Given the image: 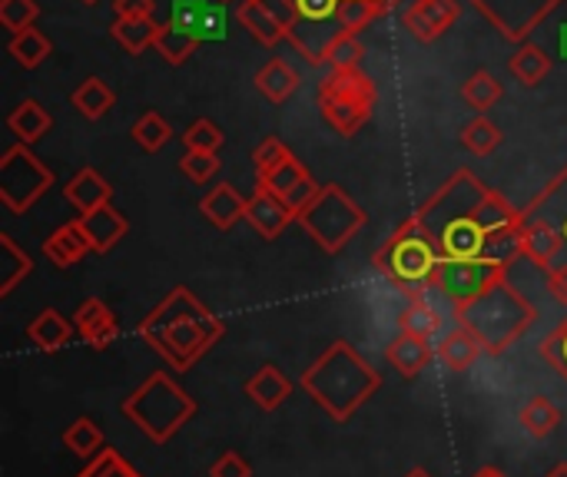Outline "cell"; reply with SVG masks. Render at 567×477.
I'll use <instances>...</instances> for the list:
<instances>
[{"mask_svg": "<svg viewBox=\"0 0 567 477\" xmlns=\"http://www.w3.org/2000/svg\"><path fill=\"white\" fill-rule=\"evenodd\" d=\"M83 3H96V0H83Z\"/></svg>", "mask_w": 567, "mask_h": 477, "instance_id": "6f0895ef", "label": "cell"}, {"mask_svg": "<svg viewBox=\"0 0 567 477\" xmlns=\"http://www.w3.org/2000/svg\"><path fill=\"white\" fill-rule=\"evenodd\" d=\"M528 219H542V222H551L558 232H561V239H565V249H567V169L535 199V206L525 212ZM558 269V266H555Z\"/></svg>", "mask_w": 567, "mask_h": 477, "instance_id": "484cf974", "label": "cell"}, {"mask_svg": "<svg viewBox=\"0 0 567 477\" xmlns=\"http://www.w3.org/2000/svg\"><path fill=\"white\" fill-rule=\"evenodd\" d=\"M226 143L223 129L213 123V120H196L186 133H183V146L189 153H219Z\"/></svg>", "mask_w": 567, "mask_h": 477, "instance_id": "60d3db41", "label": "cell"}, {"mask_svg": "<svg viewBox=\"0 0 567 477\" xmlns=\"http://www.w3.org/2000/svg\"><path fill=\"white\" fill-rule=\"evenodd\" d=\"M548 289H551V295L567 305V266H558V269H551V279H548Z\"/></svg>", "mask_w": 567, "mask_h": 477, "instance_id": "816d5d0a", "label": "cell"}, {"mask_svg": "<svg viewBox=\"0 0 567 477\" xmlns=\"http://www.w3.org/2000/svg\"><path fill=\"white\" fill-rule=\"evenodd\" d=\"M545 477H567V465H558V468H551Z\"/></svg>", "mask_w": 567, "mask_h": 477, "instance_id": "9f6ffc18", "label": "cell"}, {"mask_svg": "<svg viewBox=\"0 0 567 477\" xmlns=\"http://www.w3.org/2000/svg\"><path fill=\"white\" fill-rule=\"evenodd\" d=\"M289 156V149L276 139V136H269L266 143H259L256 146V153H252V163H256V176H262V173H269L279 159H286Z\"/></svg>", "mask_w": 567, "mask_h": 477, "instance_id": "681fc988", "label": "cell"}, {"mask_svg": "<svg viewBox=\"0 0 567 477\" xmlns=\"http://www.w3.org/2000/svg\"><path fill=\"white\" fill-rule=\"evenodd\" d=\"M292 7H296V27H299V20H309V23H326V20H339V7H342V0H292ZM292 27V30H296Z\"/></svg>", "mask_w": 567, "mask_h": 477, "instance_id": "bcb514c9", "label": "cell"}, {"mask_svg": "<svg viewBox=\"0 0 567 477\" xmlns=\"http://www.w3.org/2000/svg\"><path fill=\"white\" fill-rule=\"evenodd\" d=\"M7 126L17 133V139H20L23 146H33L37 139H43V133L53 126V120H50V113H47L37 100H23V103L7 116Z\"/></svg>", "mask_w": 567, "mask_h": 477, "instance_id": "4316f807", "label": "cell"}, {"mask_svg": "<svg viewBox=\"0 0 567 477\" xmlns=\"http://www.w3.org/2000/svg\"><path fill=\"white\" fill-rule=\"evenodd\" d=\"M385 3H392V0H385Z\"/></svg>", "mask_w": 567, "mask_h": 477, "instance_id": "680465c9", "label": "cell"}, {"mask_svg": "<svg viewBox=\"0 0 567 477\" xmlns=\"http://www.w3.org/2000/svg\"><path fill=\"white\" fill-rule=\"evenodd\" d=\"M558 56L567 60V23H561V30H558Z\"/></svg>", "mask_w": 567, "mask_h": 477, "instance_id": "f5cc1de1", "label": "cell"}, {"mask_svg": "<svg viewBox=\"0 0 567 477\" xmlns=\"http://www.w3.org/2000/svg\"><path fill=\"white\" fill-rule=\"evenodd\" d=\"M259 186L262 189H269V193H276L296 216L316 199V193L322 189V186H316V179L309 176V169L289 153L286 159H279L269 173H262L259 176Z\"/></svg>", "mask_w": 567, "mask_h": 477, "instance_id": "7c38bea8", "label": "cell"}, {"mask_svg": "<svg viewBox=\"0 0 567 477\" xmlns=\"http://www.w3.org/2000/svg\"><path fill=\"white\" fill-rule=\"evenodd\" d=\"M196 412H199L196 398L186 388H179L166 372L146 375L120 405V415L133 422L156 445L173 442L196 418Z\"/></svg>", "mask_w": 567, "mask_h": 477, "instance_id": "5b68a950", "label": "cell"}, {"mask_svg": "<svg viewBox=\"0 0 567 477\" xmlns=\"http://www.w3.org/2000/svg\"><path fill=\"white\" fill-rule=\"evenodd\" d=\"M256 86H259V93L266 96V100H272V103H282V100H289L292 96V90L299 86V73L286 63V60H269L259 73H256Z\"/></svg>", "mask_w": 567, "mask_h": 477, "instance_id": "f546056e", "label": "cell"}, {"mask_svg": "<svg viewBox=\"0 0 567 477\" xmlns=\"http://www.w3.org/2000/svg\"><path fill=\"white\" fill-rule=\"evenodd\" d=\"M359 56H362V43L355 33H342L332 40V46L326 50V60L336 66V70H355L359 66Z\"/></svg>", "mask_w": 567, "mask_h": 477, "instance_id": "7bdbcfd3", "label": "cell"}, {"mask_svg": "<svg viewBox=\"0 0 567 477\" xmlns=\"http://www.w3.org/2000/svg\"><path fill=\"white\" fill-rule=\"evenodd\" d=\"M382 388V372H375L349 342H332L306 372L302 392L332 418L349 422L369 398Z\"/></svg>", "mask_w": 567, "mask_h": 477, "instance_id": "3957f363", "label": "cell"}, {"mask_svg": "<svg viewBox=\"0 0 567 477\" xmlns=\"http://www.w3.org/2000/svg\"><path fill=\"white\" fill-rule=\"evenodd\" d=\"M542 359L567 382V319L561 325H555L548 339L542 342Z\"/></svg>", "mask_w": 567, "mask_h": 477, "instance_id": "ee69618b", "label": "cell"}, {"mask_svg": "<svg viewBox=\"0 0 567 477\" xmlns=\"http://www.w3.org/2000/svg\"><path fill=\"white\" fill-rule=\"evenodd\" d=\"M226 335L223 319H216L189 289H173L143 322L140 339L176 372L193 369L219 339Z\"/></svg>", "mask_w": 567, "mask_h": 477, "instance_id": "7a4b0ae2", "label": "cell"}, {"mask_svg": "<svg viewBox=\"0 0 567 477\" xmlns=\"http://www.w3.org/2000/svg\"><path fill=\"white\" fill-rule=\"evenodd\" d=\"M246 203H249V199H243V196L236 193L233 183H219V186H213V193L203 196L199 209H203V216H206L216 229L226 232V229H233L239 219H246Z\"/></svg>", "mask_w": 567, "mask_h": 477, "instance_id": "7402d4cb", "label": "cell"}, {"mask_svg": "<svg viewBox=\"0 0 567 477\" xmlns=\"http://www.w3.org/2000/svg\"><path fill=\"white\" fill-rule=\"evenodd\" d=\"M116 17H153V0H116Z\"/></svg>", "mask_w": 567, "mask_h": 477, "instance_id": "f907efd6", "label": "cell"}, {"mask_svg": "<svg viewBox=\"0 0 567 477\" xmlns=\"http://www.w3.org/2000/svg\"><path fill=\"white\" fill-rule=\"evenodd\" d=\"M505 276H508V269L492 266V262H442L439 276H435V289L458 309V305L478 299L482 292H488Z\"/></svg>", "mask_w": 567, "mask_h": 477, "instance_id": "30bf717a", "label": "cell"}, {"mask_svg": "<svg viewBox=\"0 0 567 477\" xmlns=\"http://www.w3.org/2000/svg\"><path fill=\"white\" fill-rule=\"evenodd\" d=\"M166 27L193 43L226 40V3L223 0H173V13Z\"/></svg>", "mask_w": 567, "mask_h": 477, "instance_id": "8fae6325", "label": "cell"}, {"mask_svg": "<svg viewBox=\"0 0 567 477\" xmlns=\"http://www.w3.org/2000/svg\"><path fill=\"white\" fill-rule=\"evenodd\" d=\"M415 219L435 239L442 262L508 269L522 256V216L468 169H458Z\"/></svg>", "mask_w": 567, "mask_h": 477, "instance_id": "6da1fadb", "label": "cell"}, {"mask_svg": "<svg viewBox=\"0 0 567 477\" xmlns=\"http://www.w3.org/2000/svg\"><path fill=\"white\" fill-rule=\"evenodd\" d=\"M76 477H143L116 448H103L93 462H86L83 471H76Z\"/></svg>", "mask_w": 567, "mask_h": 477, "instance_id": "ab89813d", "label": "cell"}, {"mask_svg": "<svg viewBox=\"0 0 567 477\" xmlns=\"http://www.w3.org/2000/svg\"><path fill=\"white\" fill-rule=\"evenodd\" d=\"M299 222H302V229L316 239V246L319 249H326V252H342L349 242H352V236L365 226V212L352 203V196L342 189V186H336V183H329V186H322L319 193H316V199L296 216Z\"/></svg>", "mask_w": 567, "mask_h": 477, "instance_id": "52a82bcc", "label": "cell"}, {"mask_svg": "<svg viewBox=\"0 0 567 477\" xmlns=\"http://www.w3.org/2000/svg\"><path fill=\"white\" fill-rule=\"evenodd\" d=\"M70 103H73V110L83 113L86 120H100V116H106V113L113 110L116 93H113L100 76H86V80L73 90Z\"/></svg>", "mask_w": 567, "mask_h": 477, "instance_id": "83f0119b", "label": "cell"}, {"mask_svg": "<svg viewBox=\"0 0 567 477\" xmlns=\"http://www.w3.org/2000/svg\"><path fill=\"white\" fill-rule=\"evenodd\" d=\"M402 332L432 342V339L442 332V315H439V309H435L425 295L412 292V302H409L405 312H402Z\"/></svg>", "mask_w": 567, "mask_h": 477, "instance_id": "d6a6232c", "label": "cell"}, {"mask_svg": "<svg viewBox=\"0 0 567 477\" xmlns=\"http://www.w3.org/2000/svg\"><path fill=\"white\" fill-rule=\"evenodd\" d=\"M133 139L146 149V153H156L159 146H166L169 143V136H173V129H169V123L159 116V113H153V110H146L136 123H133Z\"/></svg>", "mask_w": 567, "mask_h": 477, "instance_id": "74e56055", "label": "cell"}, {"mask_svg": "<svg viewBox=\"0 0 567 477\" xmlns=\"http://www.w3.org/2000/svg\"><path fill=\"white\" fill-rule=\"evenodd\" d=\"M73 322L70 319H63L56 309H43L30 325H27V339L40 349V352H60V349H66L70 345V339H73Z\"/></svg>", "mask_w": 567, "mask_h": 477, "instance_id": "cb8c5ba5", "label": "cell"}, {"mask_svg": "<svg viewBox=\"0 0 567 477\" xmlns=\"http://www.w3.org/2000/svg\"><path fill=\"white\" fill-rule=\"evenodd\" d=\"M502 129L488 120V116H478V120H472L465 129H462V143H465V149L468 153H475V156H492L498 146H502Z\"/></svg>", "mask_w": 567, "mask_h": 477, "instance_id": "8d00e7d4", "label": "cell"}, {"mask_svg": "<svg viewBox=\"0 0 567 477\" xmlns=\"http://www.w3.org/2000/svg\"><path fill=\"white\" fill-rule=\"evenodd\" d=\"M518 425L528 438L545 442L558 432L561 425V408L548 398V395H535L532 402H525V408L518 412Z\"/></svg>", "mask_w": 567, "mask_h": 477, "instance_id": "d4e9b609", "label": "cell"}, {"mask_svg": "<svg viewBox=\"0 0 567 477\" xmlns=\"http://www.w3.org/2000/svg\"><path fill=\"white\" fill-rule=\"evenodd\" d=\"M37 20V3L33 0H0V23L10 33L27 30Z\"/></svg>", "mask_w": 567, "mask_h": 477, "instance_id": "f6af8a7d", "label": "cell"}, {"mask_svg": "<svg viewBox=\"0 0 567 477\" xmlns=\"http://www.w3.org/2000/svg\"><path fill=\"white\" fill-rule=\"evenodd\" d=\"M402 477H435L432 471H425V468H412V471H405Z\"/></svg>", "mask_w": 567, "mask_h": 477, "instance_id": "11a10c76", "label": "cell"}, {"mask_svg": "<svg viewBox=\"0 0 567 477\" xmlns=\"http://www.w3.org/2000/svg\"><path fill=\"white\" fill-rule=\"evenodd\" d=\"M209 477H252V465L239 452H223L209 465Z\"/></svg>", "mask_w": 567, "mask_h": 477, "instance_id": "c3c4849f", "label": "cell"}, {"mask_svg": "<svg viewBox=\"0 0 567 477\" xmlns=\"http://www.w3.org/2000/svg\"><path fill=\"white\" fill-rule=\"evenodd\" d=\"M80 226H83L93 252H110L126 236V229H130L126 219H123V212H116L110 203L100 206V209H93V212H83L80 216Z\"/></svg>", "mask_w": 567, "mask_h": 477, "instance_id": "44dd1931", "label": "cell"}, {"mask_svg": "<svg viewBox=\"0 0 567 477\" xmlns=\"http://www.w3.org/2000/svg\"><path fill=\"white\" fill-rule=\"evenodd\" d=\"M219 166H223V163H219L216 153H189V149H186L183 159H179V173H183L189 183H199V186L209 183V179L219 173Z\"/></svg>", "mask_w": 567, "mask_h": 477, "instance_id": "b9f144b4", "label": "cell"}, {"mask_svg": "<svg viewBox=\"0 0 567 477\" xmlns=\"http://www.w3.org/2000/svg\"><path fill=\"white\" fill-rule=\"evenodd\" d=\"M296 219V212L269 189H256L246 203V222L262 236V239H279L282 229Z\"/></svg>", "mask_w": 567, "mask_h": 477, "instance_id": "9a60e30c", "label": "cell"}, {"mask_svg": "<svg viewBox=\"0 0 567 477\" xmlns=\"http://www.w3.org/2000/svg\"><path fill=\"white\" fill-rule=\"evenodd\" d=\"M455 319L482 342L485 355H505L532 329L538 309L515 286H508V279H502L478 299L458 305Z\"/></svg>", "mask_w": 567, "mask_h": 477, "instance_id": "277c9868", "label": "cell"}, {"mask_svg": "<svg viewBox=\"0 0 567 477\" xmlns=\"http://www.w3.org/2000/svg\"><path fill=\"white\" fill-rule=\"evenodd\" d=\"M53 183V173L30 153V146L17 143L0 159V203L10 212H27Z\"/></svg>", "mask_w": 567, "mask_h": 477, "instance_id": "9c48e42d", "label": "cell"}, {"mask_svg": "<svg viewBox=\"0 0 567 477\" xmlns=\"http://www.w3.org/2000/svg\"><path fill=\"white\" fill-rule=\"evenodd\" d=\"M30 272H33L30 256L3 232L0 236V295H10Z\"/></svg>", "mask_w": 567, "mask_h": 477, "instance_id": "4dcf8cb0", "label": "cell"}, {"mask_svg": "<svg viewBox=\"0 0 567 477\" xmlns=\"http://www.w3.org/2000/svg\"><path fill=\"white\" fill-rule=\"evenodd\" d=\"M239 17H243V23L262 40V43H276L286 30H282V23L259 3V0H249V3H243V10H239Z\"/></svg>", "mask_w": 567, "mask_h": 477, "instance_id": "f35d334b", "label": "cell"}, {"mask_svg": "<svg viewBox=\"0 0 567 477\" xmlns=\"http://www.w3.org/2000/svg\"><path fill=\"white\" fill-rule=\"evenodd\" d=\"M472 477H508L505 471H498V468H492V465H485V468H478Z\"/></svg>", "mask_w": 567, "mask_h": 477, "instance_id": "db71d44e", "label": "cell"}, {"mask_svg": "<svg viewBox=\"0 0 567 477\" xmlns=\"http://www.w3.org/2000/svg\"><path fill=\"white\" fill-rule=\"evenodd\" d=\"M86 252H93V246H90V239H86V232H83L80 219L63 222L53 236H47V239H43V256H47L53 266H60V269L76 266Z\"/></svg>", "mask_w": 567, "mask_h": 477, "instance_id": "d6986e66", "label": "cell"}, {"mask_svg": "<svg viewBox=\"0 0 567 477\" xmlns=\"http://www.w3.org/2000/svg\"><path fill=\"white\" fill-rule=\"evenodd\" d=\"M561 252H565V239L551 222L522 216V256L525 259H532L538 269L551 272L561 262Z\"/></svg>", "mask_w": 567, "mask_h": 477, "instance_id": "5bb4252c", "label": "cell"}, {"mask_svg": "<svg viewBox=\"0 0 567 477\" xmlns=\"http://www.w3.org/2000/svg\"><path fill=\"white\" fill-rule=\"evenodd\" d=\"M319 106H322V116L326 123L342 133V136H352L369 116H372V106H375V86L365 73L359 70H336L329 80H322L319 86Z\"/></svg>", "mask_w": 567, "mask_h": 477, "instance_id": "ba28073f", "label": "cell"}, {"mask_svg": "<svg viewBox=\"0 0 567 477\" xmlns=\"http://www.w3.org/2000/svg\"><path fill=\"white\" fill-rule=\"evenodd\" d=\"M385 362L402 375V379H419L432 362H435V345L429 339H419V335H409V332H399L389 349H385Z\"/></svg>", "mask_w": 567, "mask_h": 477, "instance_id": "2e32d148", "label": "cell"}, {"mask_svg": "<svg viewBox=\"0 0 567 477\" xmlns=\"http://www.w3.org/2000/svg\"><path fill=\"white\" fill-rule=\"evenodd\" d=\"M458 17V3L455 0H415L405 10V27L419 37V40H435L442 37Z\"/></svg>", "mask_w": 567, "mask_h": 477, "instance_id": "ac0fdd59", "label": "cell"}, {"mask_svg": "<svg viewBox=\"0 0 567 477\" xmlns=\"http://www.w3.org/2000/svg\"><path fill=\"white\" fill-rule=\"evenodd\" d=\"M63 193H66L70 206H76L80 216H83V212H93V209L106 206L110 196H113V186H110L96 169H80V173L63 186Z\"/></svg>", "mask_w": 567, "mask_h": 477, "instance_id": "603a6c76", "label": "cell"}, {"mask_svg": "<svg viewBox=\"0 0 567 477\" xmlns=\"http://www.w3.org/2000/svg\"><path fill=\"white\" fill-rule=\"evenodd\" d=\"M63 445H66V452L70 455H76L80 462H93L103 448H106V442H103V432H100V425L93 422V418H73L70 425H66V432H63Z\"/></svg>", "mask_w": 567, "mask_h": 477, "instance_id": "f1b7e54d", "label": "cell"}, {"mask_svg": "<svg viewBox=\"0 0 567 477\" xmlns=\"http://www.w3.org/2000/svg\"><path fill=\"white\" fill-rule=\"evenodd\" d=\"M156 50H159L169 63H183V60L196 50V43L186 40V37H179L176 30L163 27V30H159V40H156Z\"/></svg>", "mask_w": 567, "mask_h": 477, "instance_id": "7dc6e473", "label": "cell"}, {"mask_svg": "<svg viewBox=\"0 0 567 477\" xmlns=\"http://www.w3.org/2000/svg\"><path fill=\"white\" fill-rule=\"evenodd\" d=\"M159 30L163 27H156L153 17H116V23H113V37L130 53H143L146 46H156Z\"/></svg>", "mask_w": 567, "mask_h": 477, "instance_id": "1f68e13d", "label": "cell"}, {"mask_svg": "<svg viewBox=\"0 0 567 477\" xmlns=\"http://www.w3.org/2000/svg\"><path fill=\"white\" fill-rule=\"evenodd\" d=\"M10 53H13V60H17L20 66L33 70V66H40V63L47 60L50 40H47L37 27H27V30H20V33L10 37Z\"/></svg>", "mask_w": 567, "mask_h": 477, "instance_id": "836d02e7", "label": "cell"}, {"mask_svg": "<svg viewBox=\"0 0 567 477\" xmlns=\"http://www.w3.org/2000/svg\"><path fill=\"white\" fill-rule=\"evenodd\" d=\"M502 83L488 73V70H478V73H472L468 80H465V86H462V96H465V103L472 106V110H478V113H485V110H492L498 100H502Z\"/></svg>", "mask_w": 567, "mask_h": 477, "instance_id": "e575fe53", "label": "cell"}, {"mask_svg": "<svg viewBox=\"0 0 567 477\" xmlns=\"http://www.w3.org/2000/svg\"><path fill=\"white\" fill-rule=\"evenodd\" d=\"M512 73H515L525 86H535V83H542V80L551 73V56H548L542 46H522V50L512 56Z\"/></svg>", "mask_w": 567, "mask_h": 477, "instance_id": "d590c367", "label": "cell"}, {"mask_svg": "<svg viewBox=\"0 0 567 477\" xmlns=\"http://www.w3.org/2000/svg\"><path fill=\"white\" fill-rule=\"evenodd\" d=\"M485 355L482 342L468 332V329H452L435 342V359L449 369V372H468L475 369V362Z\"/></svg>", "mask_w": 567, "mask_h": 477, "instance_id": "ffe728a7", "label": "cell"}, {"mask_svg": "<svg viewBox=\"0 0 567 477\" xmlns=\"http://www.w3.org/2000/svg\"><path fill=\"white\" fill-rule=\"evenodd\" d=\"M243 392H246V398H249L256 408L276 412V408H282V405L292 398V382L282 375L279 365H262V369H256V372L246 379Z\"/></svg>", "mask_w": 567, "mask_h": 477, "instance_id": "e0dca14e", "label": "cell"}, {"mask_svg": "<svg viewBox=\"0 0 567 477\" xmlns=\"http://www.w3.org/2000/svg\"><path fill=\"white\" fill-rule=\"evenodd\" d=\"M73 329L90 349H106L120 335V319L100 299H83L73 312Z\"/></svg>", "mask_w": 567, "mask_h": 477, "instance_id": "4fadbf2b", "label": "cell"}, {"mask_svg": "<svg viewBox=\"0 0 567 477\" xmlns=\"http://www.w3.org/2000/svg\"><path fill=\"white\" fill-rule=\"evenodd\" d=\"M379 272H385L392 282L399 286H435L439 266H442V252L435 246V239L429 236V229L412 216L375 256Z\"/></svg>", "mask_w": 567, "mask_h": 477, "instance_id": "8992f818", "label": "cell"}]
</instances>
